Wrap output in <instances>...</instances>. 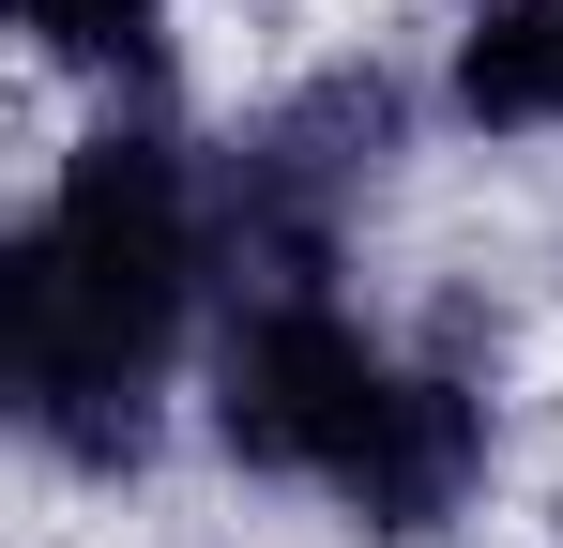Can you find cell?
Segmentation results:
<instances>
[{
    "instance_id": "8992f818",
    "label": "cell",
    "mask_w": 563,
    "mask_h": 548,
    "mask_svg": "<svg viewBox=\"0 0 563 548\" xmlns=\"http://www.w3.org/2000/svg\"><path fill=\"white\" fill-rule=\"evenodd\" d=\"M168 15H184V0H15V31H31L62 77H107V91H137L168 62Z\"/></svg>"
},
{
    "instance_id": "3957f363",
    "label": "cell",
    "mask_w": 563,
    "mask_h": 548,
    "mask_svg": "<svg viewBox=\"0 0 563 548\" xmlns=\"http://www.w3.org/2000/svg\"><path fill=\"white\" fill-rule=\"evenodd\" d=\"M380 396H396V351L335 289H229V336H213V442L275 487H320L366 457Z\"/></svg>"
},
{
    "instance_id": "7a4b0ae2",
    "label": "cell",
    "mask_w": 563,
    "mask_h": 548,
    "mask_svg": "<svg viewBox=\"0 0 563 548\" xmlns=\"http://www.w3.org/2000/svg\"><path fill=\"white\" fill-rule=\"evenodd\" d=\"M396 138H411V91L380 62H335V77L275 91L213 153V260H229V289H335V244L380 198Z\"/></svg>"
},
{
    "instance_id": "5b68a950",
    "label": "cell",
    "mask_w": 563,
    "mask_h": 548,
    "mask_svg": "<svg viewBox=\"0 0 563 548\" xmlns=\"http://www.w3.org/2000/svg\"><path fill=\"white\" fill-rule=\"evenodd\" d=\"M442 91L472 138H563V0H472Z\"/></svg>"
},
{
    "instance_id": "6da1fadb",
    "label": "cell",
    "mask_w": 563,
    "mask_h": 548,
    "mask_svg": "<svg viewBox=\"0 0 563 548\" xmlns=\"http://www.w3.org/2000/svg\"><path fill=\"white\" fill-rule=\"evenodd\" d=\"M229 289L213 260V168L168 122H107L77 168L31 198V229L0 244V381L15 427L62 472H137L153 457V396L184 365L198 305Z\"/></svg>"
},
{
    "instance_id": "277c9868",
    "label": "cell",
    "mask_w": 563,
    "mask_h": 548,
    "mask_svg": "<svg viewBox=\"0 0 563 548\" xmlns=\"http://www.w3.org/2000/svg\"><path fill=\"white\" fill-rule=\"evenodd\" d=\"M487 457H503L487 381H472V365H396V396H380L366 457L335 472V518H351V534H380V548H427L472 487H487Z\"/></svg>"
}]
</instances>
